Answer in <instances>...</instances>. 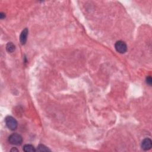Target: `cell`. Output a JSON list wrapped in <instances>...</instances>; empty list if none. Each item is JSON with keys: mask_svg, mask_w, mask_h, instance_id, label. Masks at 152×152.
Masks as SVG:
<instances>
[{"mask_svg": "<svg viewBox=\"0 0 152 152\" xmlns=\"http://www.w3.org/2000/svg\"><path fill=\"white\" fill-rule=\"evenodd\" d=\"M8 141L10 144L15 145V146H19V145H21L23 142V138L20 134L14 133L9 136Z\"/></svg>", "mask_w": 152, "mask_h": 152, "instance_id": "1", "label": "cell"}, {"mask_svg": "<svg viewBox=\"0 0 152 152\" xmlns=\"http://www.w3.org/2000/svg\"><path fill=\"white\" fill-rule=\"evenodd\" d=\"M5 122L8 128L11 129L12 131L15 130L17 129V126H18V123L15 118H14L11 116L7 117L5 119Z\"/></svg>", "mask_w": 152, "mask_h": 152, "instance_id": "2", "label": "cell"}, {"mask_svg": "<svg viewBox=\"0 0 152 152\" xmlns=\"http://www.w3.org/2000/svg\"><path fill=\"white\" fill-rule=\"evenodd\" d=\"M115 48L117 51L120 53H124L127 51V44L122 41H117L115 44Z\"/></svg>", "mask_w": 152, "mask_h": 152, "instance_id": "3", "label": "cell"}, {"mask_svg": "<svg viewBox=\"0 0 152 152\" xmlns=\"http://www.w3.org/2000/svg\"><path fill=\"white\" fill-rule=\"evenodd\" d=\"M151 144L152 141L150 139H145L143 140L142 143H141V148H143L144 150H150L151 147Z\"/></svg>", "mask_w": 152, "mask_h": 152, "instance_id": "4", "label": "cell"}, {"mask_svg": "<svg viewBox=\"0 0 152 152\" xmlns=\"http://www.w3.org/2000/svg\"><path fill=\"white\" fill-rule=\"evenodd\" d=\"M28 29L26 28L22 31L20 36V42L22 45H25L26 43L27 36H28Z\"/></svg>", "mask_w": 152, "mask_h": 152, "instance_id": "5", "label": "cell"}, {"mask_svg": "<svg viewBox=\"0 0 152 152\" xmlns=\"http://www.w3.org/2000/svg\"><path fill=\"white\" fill-rule=\"evenodd\" d=\"M23 151L26 152H33L36 151V150L34 147L31 144H26L23 147Z\"/></svg>", "mask_w": 152, "mask_h": 152, "instance_id": "6", "label": "cell"}, {"mask_svg": "<svg viewBox=\"0 0 152 152\" xmlns=\"http://www.w3.org/2000/svg\"><path fill=\"white\" fill-rule=\"evenodd\" d=\"M15 49V46L12 42H9L7 44L6 49L8 52H10V53L13 52L14 51Z\"/></svg>", "mask_w": 152, "mask_h": 152, "instance_id": "7", "label": "cell"}, {"mask_svg": "<svg viewBox=\"0 0 152 152\" xmlns=\"http://www.w3.org/2000/svg\"><path fill=\"white\" fill-rule=\"evenodd\" d=\"M39 151H51V150L49 149L44 144H39L37 146V150Z\"/></svg>", "mask_w": 152, "mask_h": 152, "instance_id": "8", "label": "cell"}, {"mask_svg": "<svg viewBox=\"0 0 152 152\" xmlns=\"http://www.w3.org/2000/svg\"><path fill=\"white\" fill-rule=\"evenodd\" d=\"M146 83L149 85H151L152 83V79L151 77H148L146 78Z\"/></svg>", "mask_w": 152, "mask_h": 152, "instance_id": "9", "label": "cell"}, {"mask_svg": "<svg viewBox=\"0 0 152 152\" xmlns=\"http://www.w3.org/2000/svg\"><path fill=\"white\" fill-rule=\"evenodd\" d=\"M5 17H6V15H5L4 13H0V18H1V19H3L4 18H5Z\"/></svg>", "mask_w": 152, "mask_h": 152, "instance_id": "10", "label": "cell"}, {"mask_svg": "<svg viewBox=\"0 0 152 152\" xmlns=\"http://www.w3.org/2000/svg\"><path fill=\"white\" fill-rule=\"evenodd\" d=\"M11 151H18V150H17V148H15L14 147V148H12V149L11 150Z\"/></svg>", "mask_w": 152, "mask_h": 152, "instance_id": "11", "label": "cell"}]
</instances>
